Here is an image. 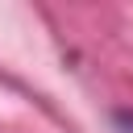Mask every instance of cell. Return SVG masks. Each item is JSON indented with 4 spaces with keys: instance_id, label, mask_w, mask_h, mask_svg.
I'll use <instances>...</instances> for the list:
<instances>
[{
    "instance_id": "1",
    "label": "cell",
    "mask_w": 133,
    "mask_h": 133,
    "mask_svg": "<svg viewBox=\"0 0 133 133\" xmlns=\"http://www.w3.org/2000/svg\"><path fill=\"white\" fill-rule=\"evenodd\" d=\"M116 129L121 133H133V112H116Z\"/></svg>"
}]
</instances>
